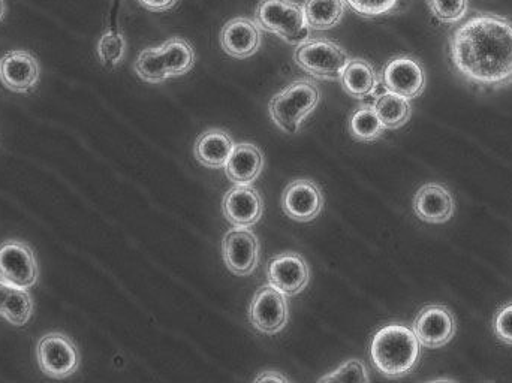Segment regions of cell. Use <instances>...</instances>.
I'll use <instances>...</instances> for the list:
<instances>
[{"label": "cell", "instance_id": "obj_22", "mask_svg": "<svg viewBox=\"0 0 512 383\" xmlns=\"http://www.w3.org/2000/svg\"><path fill=\"white\" fill-rule=\"evenodd\" d=\"M168 78L188 74L195 65V51L183 38H170L159 47Z\"/></svg>", "mask_w": 512, "mask_h": 383}, {"label": "cell", "instance_id": "obj_7", "mask_svg": "<svg viewBox=\"0 0 512 383\" xmlns=\"http://www.w3.org/2000/svg\"><path fill=\"white\" fill-rule=\"evenodd\" d=\"M39 267L35 252L21 240L0 244V279L15 288L30 289L38 283Z\"/></svg>", "mask_w": 512, "mask_h": 383}, {"label": "cell", "instance_id": "obj_6", "mask_svg": "<svg viewBox=\"0 0 512 383\" xmlns=\"http://www.w3.org/2000/svg\"><path fill=\"white\" fill-rule=\"evenodd\" d=\"M36 360L44 375L62 381L80 369L81 355L71 337L53 331L39 339L36 345Z\"/></svg>", "mask_w": 512, "mask_h": 383}, {"label": "cell", "instance_id": "obj_29", "mask_svg": "<svg viewBox=\"0 0 512 383\" xmlns=\"http://www.w3.org/2000/svg\"><path fill=\"white\" fill-rule=\"evenodd\" d=\"M322 383H364L370 382L366 366L360 360L346 361L339 369L334 370L325 378L319 379Z\"/></svg>", "mask_w": 512, "mask_h": 383}, {"label": "cell", "instance_id": "obj_24", "mask_svg": "<svg viewBox=\"0 0 512 383\" xmlns=\"http://www.w3.org/2000/svg\"><path fill=\"white\" fill-rule=\"evenodd\" d=\"M385 126L379 120L373 105H363L349 119V134L360 143H373L384 134Z\"/></svg>", "mask_w": 512, "mask_h": 383}, {"label": "cell", "instance_id": "obj_27", "mask_svg": "<svg viewBox=\"0 0 512 383\" xmlns=\"http://www.w3.org/2000/svg\"><path fill=\"white\" fill-rule=\"evenodd\" d=\"M98 57L102 65L107 68H116L122 63L126 53V39L122 32L117 29H110L99 38Z\"/></svg>", "mask_w": 512, "mask_h": 383}, {"label": "cell", "instance_id": "obj_31", "mask_svg": "<svg viewBox=\"0 0 512 383\" xmlns=\"http://www.w3.org/2000/svg\"><path fill=\"white\" fill-rule=\"evenodd\" d=\"M493 331L501 342L512 346V303L499 309L493 319Z\"/></svg>", "mask_w": 512, "mask_h": 383}, {"label": "cell", "instance_id": "obj_30", "mask_svg": "<svg viewBox=\"0 0 512 383\" xmlns=\"http://www.w3.org/2000/svg\"><path fill=\"white\" fill-rule=\"evenodd\" d=\"M346 3H348L357 14L363 15V17L373 18L393 12L399 0H346Z\"/></svg>", "mask_w": 512, "mask_h": 383}, {"label": "cell", "instance_id": "obj_28", "mask_svg": "<svg viewBox=\"0 0 512 383\" xmlns=\"http://www.w3.org/2000/svg\"><path fill=\"white\" fill-rule=\"evenodd\" d=\"M432 14L445 24H456L468 14V0H427Z\"/></svg>", "mask_w": 512, "mask_h": 383}, {"label": "cell", "instance_id": "obj_5", "mask_svg": "<svg viewBox=\"0 0 512 383\" xmlns=\"http://www.w3.org/2000/svg\"><path fill=\"white\" fill-rule=\"evenodd\" d=\"M295 63L307 74L318 80H340L349 54L336 42L325 38H309L298 44L295 50Z\"/></svg>", "mask_w": 512, "mask_h": 383}, {"label": "cell", "instance_id": "obj_17", "mask_svg": "<svg viewBox=\"0 0 512 383\" xmlns=\"http://www.w3.org/2000/svg\"><path fill=\"white\" fill-rule=\"evenodd\" d=\"M454 208H456V202L453 195L439 183L424 185L415 193L414 211L418 219L423 222L435 223V225L448 222L453 217Z\"/></svg>", "mask_w": 512, "mask_h": 383}, {"label": "cell", "instance_id": "obj_25", "mask_svg": "<svg viewBox=\"0 0 512 383\" xmlns=\"http://www.w3.org/2000/svg\"><path fill=\"white\" fill-rule=\"evenodd\" d=\"M33 301L27 289L12 286L5 304H3L2 318L14 327H23L32 318Z\"/></svg>", "mask_w": 512, "mask_h": 383}, {"label": "cell", "instance_id": "obj_1", "mask_svg": "<svg viewBox=\"0 0 512 383\" xmlns=\"http://www.w3.org/2000/svg\"><path fill=\"white\" fill-rule=\"evenodd\" d=\"M454 68L480 89L498 90L512 83V21L478 14L457 27L450 38Z\"/></svg>", "mask_w": 512, "mask_h": 383}, {"label": "cell", "instance_id": "obj_3", "mask_svg": "<svg viewBox=\"0 0 512 383\" xmlns=\"http://www.w3.org/2000/svg\"><path fill=\"white\" fill-rule=\"evenodd\" d=\"M321 90L312 80H295L268 104L271 120L286 134H297L301 123L318 107Z\"/></svg>", "mask_w": 512, "mask_h": 383}, {"label": "cell", "instance_id": "obj_4", "mask_svg": "<svg viewBox=\"0 0 512 383\" xmlns=\"http://www.w3.org/2000/svg\"><path fill=\"white\" fill-rule=\"evenodd\" d=\"M255 21L261 29L294 45L309 39L312 30L307 24L303 5L294 0H261L256 6Z\"/></svg>", "mask_w": 512, "mask_h": 383}, {"label": "cell", "instance_id": "obj_23", "mask_svg": "<svg viewBox=\"0 0 512 383\" xmlns=\"http://www.w3.org/2000/svg\"><path fill=\"white\" fill-rule=\"evenodd\" d=\"M376 114L385 129H399L409 122L412 116V107L409 99L396 95L393 92H385L376 98L373 104Z\"/></svg>", "mask_w": 512, "mask_h": 383}, {"label": "cell", "instance_id": "obj_32", "mask_svg": "<svg viewBox=\"0 0 512 383\" xmlns=\"http://www.w3.org/2000/svg\"><path fill=\"white\" fill-rule=\"evenodd\" d=\"M141 6L152 12H164L176 6L177 0H138Z\"/></svg>", "mask_w": 512, "mask_h": 383}, {"label": "cell", "instance_id": "obj_10", "mask_svg": "<svg viewBox=\"0 0 512 383\" xmlns=\"http://www.w3.org/2000/svg\"><path fill=\"white\" fill-rule=\"evenodd\" d=\"M267 280L268 285L282 292L285 297H294L309 285V265L300 253H280L268 264Z\"/></svg>", "mask_w": 512, "mask_h": 383}, {"label": "cell", "instance_id": "obj_9", "mask_svg": "<svg viewBox=\"0 0 512 383\" xmlns=\"http://www.w3.org/2000/svg\"><path fill=\"white\" fill-rule=\"evenodd\" d=\"M381 80L388 92L406 99H415L423 95L427 83L423 65L411 56L391 59L382 69Z\"/></svg>", "mask_w": 512, "mask_h": 383}, {"label": "cell", "instance_id": "obj_15", "mask_svg": "<svg viewBox=\"0 0 512 383\" xmlns=\"http://www.w3.org/2000/svg\"><path fill=\"white\" fill-rule=\"evenodd\" d=\"M222 211L237 228H252L264 213V201L251 185H236L225 193Z\"/></svg>", "mask_w": 512, "mask_h": 383}, {"label": "cell", "instance_id": "obj_20", "mask_svg": "<svg viewBox=\"0 0 512 383\" xmlns=\"http://www.w3.org/2000/svg\"><path fill=\"white\" fill-rule=\"evenodd\" d=\"M340 83L351 98L366 99L375 95L379 77L372 63L364 59H351L340 77Z\"/></svg>", "mask_w": 512, "mask_h": 383}, {"label": "cell", "instance_id": "obj_16", "mask_svg": "<svg viewBox=\"0 0 512 383\" xmlns=\"http://www.w3.org/2000/svg\"><path fill=\"white\" fill-rule=\"evenodd\" d=\"M262 44V29L251 18L237 17L228 21L221 32V45L228 56L248 59Z\"/></svg>", "mask_w": 512, "mask_h": 383}, {"label": "cell", "instance_id": "obj_35", "mask_svg": "<svg viewBox=\"0 0 512 383\" xmlns=\"http://www.w3.org/2000/svg\"><path fill=\"white\" fill-rule=\"evenodd\" d=\"M5 12H6L5 0H0V21H2L3 17H5Z\"/></svg>", "mask_w": 512, "mask_h": 383}, {"label": "cell", "instance_id": "obj_8", "mask_svg": "<svg viewBox=\"0 0 512 383\" xmlns=\"http://www.w3.org/2000/svg\"><path fill=\"white\" fill-rule=\"evenodd\" d=\"M288 301L282 292L271 285L262 286L249 306V321L265 336L280 333L288 324Z\"/></svg>", "mask_w": 512, "mask_h": 383}, {"label": "cell", "instance_id": "obj_19", "mask_svg": "<svg viewBox=\"0 0 512 383\" xmlns=\"http://www.w3.org/2000/svg\"><path fill=\"white\" fill-rule=\"evenodd\" d=\"M233 137L222 129H209L195 143V158L203 167L221 170L234 150Z\"/></svg>", "mask_w": 512, "mask_h": 383}, {"label": "cell", "instance_id": "obj_26", "mask_svg": "<svg viewBox=\"0 0 512 383\" xmlns=\"http://www.w3.org/2000/svg\"><path fill=\"white\" fill-rule=\"evenodd\" d=\"M135 71H137L138 77L146 83L159 84L168 80L159 47L146 48L141 51L137 62H135Z\"/></svg>", "mask_w": 512, "mask_h": 383}, {"label": "cell", "instance_id": "obj_2", "mask_svg": "<svg viewBox=\"0 0 512 383\" xmlns=\"http://www.w3.org/2000/svg\"><path fill=\"white\" fill-rule=\"evenodd\" d=\"M370 355L382 375L399 379L414 372L420 363L421 345L412 328L388 324L373 337Z\"/></svg>", "mask_w": 512, "mask_h": 383}, {"label": "cell", "instance_id": "obj_34", "mask_svg": "<svg viewBox=\"0 0 512 383\" xmlns=\"http://www.w3.org/2000/svg\"><path fill=\"white\" fill-rule=\"evenodd\" d=\"M11 289L12 286L9 285V283L3 282V280L0 279V315H2L3 304H5Z\"/></svg>", "mask_w": 512, "mask_h": 383}, {"label": "cell", "instance_id": "obj_13", "mask_svg": "<svg viewBox=\"0 0 512 383\" xmlns=\"http://www.w3.org/2000/svg\"><path fill=\"white\" fill-rule=\"evenodd\" d=\"M322 207H324V195L312 180H294L283 191V213L295 222L304 223L316 219Z\"/></svg>", "mask_w": 512, "mask_h": 383}, {"label": "cell", "instance_id": "obj_21", "mask_svg": "<svg viewBox=\"0 0 512 383\" xmlns=\"http://www.w3.org/2000/svg\"><path fill=\"white\" fill-rule=\"evenodd\" d=\"M346 0H306L304 15L312 30H330L340 23L346 11Z\"/></svg>", "mask_w": 512, "mask_h": 383}, {"label": "cell", "instance_id": "obj_33", "mask_svg": "<svg viewBox=\"0 0 512 383\" xmlns=\"http://www.w3.org/2000/svg\"><path fill=\"white\" fill-rule=\"evenodd\" d=\"M255 382H289L288 378H285V376L282 375V373L279 372H264L261 373V375L258 376V378L255 379Z\"/></svg>", "mask_w": 512, "mask_h": 383}, {"label": "cell", "instance_id": "obj_12", "mask_svg": "<svg viewBox=\"0 0 512 383\" xmlns=\"http://www.w3.org/2000/svg\"><path fill=\"white\" fill-rule=\"evenodd\" d=\"M222 256L231 273L239 277L251 276L258 267L259 241L249 228H234L222 241Z\"/></svg>", "mask_w": 512, "mask_h": 383}, {"label": "cell", "instance_id": "obj_14", "mask_svg": "<svg viewBox=\"0 0 512 383\" xmlns=\"http://www.w3.org/2000/svg\"><path fill=\"white\" fill-rule=\"evenodd\" d=\"M38 60L29 51L15 50L0 59V83L14 93H29L38 86Z\"/></svg>", "mask_w": 512, "mask_h": 383}, {"label": "cell", "instance_id": "obj_18", "mask_svg": "<svg viewBox=\"0 0 512 383\" xmlns=\"http://www.w3.org/2000/svg\"><path fill=\"white\" fill-rule=\"evenodd\" d=\"M264 168L261 150L251 143L236 144L225 165L228 180L234 185H251Z\"/></svg>", "mask_w": 512, "mask_h": 383}, {"label": "cell", "instance_id": "obj_11", "mask_svg": "<svg viewBox=\"0 0 512 383\" xmlns=\"http://www.w3.org/2000/svg\"><path fill=\"white\" fill-rule=\"evenodd\" d=\"M412 330L421 346L439 349L453 340L457 330L456 319L448 307L439 304L426 306L415 318Z\"/></svg>", "mask_w": 512, "mask_h": 383}]
</instances>
